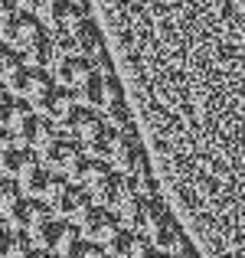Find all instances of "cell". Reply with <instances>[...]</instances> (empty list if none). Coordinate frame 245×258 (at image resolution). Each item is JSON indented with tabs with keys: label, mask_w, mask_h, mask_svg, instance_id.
Here are the masks:
<instances>
[{
	"label": "cell",
	"mask_w": 245,
	"mask_h": 258,
	"mask_svg": "<svg viewBox=\"0 0 245 258\" xmlns=\"http://www.w3.org/2000/svg\"><path fill=\"white\" fill-rule=\"evenodd\" d=\"M56 72L52 69H43V66H20L17 72H13L10 79H7V85H10L13 95H23V98H30L33 105H39V101L46 98V95L52 92V85H56Z\"/></svg>",
	"instance_id": "obj_1"
},
{
	"label": "cell",
	"mask_w": 245,
	"mask_h": 258,
	"mask_svg": "<svg viewBox=\"0 0 245 258\" xmlns=\"http://www.w3.org/2000/svg\"><path fill=\"white\" fill-rule=\"evenodd\" d=\"M43 33H46L43 17H39L36 10H26V7H23V10H17L4 26H0V39L10 43V46H17L20 52H26L39 36H43Z\"/></svg>",
	"instance_id": "obj_2"
},
{
	"label": "cell",
	"mask_w": 245,
	"mask_h": 258,
	"mask_svg": "<svg viewBox=\"0 0 245 258\" xmlns=\"http://www.w3.org/2000/svg\"><path fill=\"white\" fill-rule=\"evenodd\" d=\"M141 183L134 180L131 173H125V170H111L105 176V180L98 183V186L92 189L95 193V203H101V206H108V209H114V213L121 216V209L128 206V203L134 200V196H141Z\"/></svg>",
	"instance_id": "obj_3"
},
{
	"label": "cell",
	"mask_w": 245,
	"mask_h": 258,
	"mask_svg": "<svg viewBox=\"0 0 245 258\" xmlns=\"http://www.w3.org/2000/svg\"><path fill=\"white\" fill-rule=\"evenodd\" d=\"M49 206L56 209L59 216H66V219L79 222L82 216H85L88 209L95 206V193L85 186V183H76V180H69V176H66L63 189H59V193L52 196V203H49Z\"/></svg>",
	"instance_id": "obj_4"
},
{
	"label": "cell",
	"mask_w": 245,
	"mask_h": 258,
	"mask_svg": "<svg viewBox=\"0 0 245 258\" xmlns=\"http://www.w3.org/2000/svg\"><path fill=\"white\" fill-rule=\"evenodd\" d=\"M79 229H82V235H88V239H95V242H101V245H108V242H111L114 235L121 232V216L114 213V209H108V206H101V203H95V206L79 219Z\"/></svg>",
	"instance_id": "obj_5"
},
{
	"label": "cell",
	"mask_w": 245,
	"mask_h": 258,
	"mask_svg": "<svg viewBox=\"0 0 245 258\" xmlns=\"http://www.w3.org/2000/svg\"><path fill=\"white\" fill-rule=\"evenodd\" d=\"M63 134H66V131H63V124H59V121H52L49 114H39V111H36L17 134H13V138H17L20 144H26V147H33V151L43 154L46 147H49L56 138H63Z\"/></svg>",
	"instance_id": "obj_6"
},
{
	"label": "cell",
	"mask_w": 245,
	"mask_h": 258,
	"mask_svg": "<svg viewBox=\"0 0 245 258\" xmlns=\"http://www.w3.org/2000/svg\"><path fill=\"white\" fill-rule=\"evenodd\" d=\"M52 213H56V209H52L46 200L23 193L17 203H13V209L7 213V222H10L13 229H26V232H30L33 226H39V222H43L46 216H52Z\"/></svg>",
	"instance_id": "obj_7"
},
{
	"label": "cell",
	"mask_w": 245,
	"mask_h": 258,
	"mask_svg": "<svg viewBox=\"0 0 245 258\" xmlns=\"http://www.w3.org/2000/svg\"><path fill=\"white\" fill-rule=\"evenodd\" d=\"M59 124H63V131L69 134V138H76V141H82V144H85V141L92 138V134L98 131L105 121L98 118V108L85 105V101H76V105H72V111L66 114Z\"/></svg>",
	"instance_id": "obj_8"
},
{
	"label": "cell",
	"mask_w": 245,
	"mask_h": 258,
	"mask_svg": "<svg viewBox=\"0 0 245 258\" xmlns=\"http://www.w3.org/2000/svg\"><path fill=\"white\" fill-rule=\"evenodd\" d=\"M39 17H43V23L49 26V30H72L88 13H85V4H82V0H49V4L39 10Z\"/></svg>",
	"instance_id": "obj_9"
},
{
	"label": "cell",
	"mask_w": 245,
	"mask_h": 258,
	"mask_svg": "<svg viewBox=\"0 0 245 258\" xmlns=\"http://www.w3.org/2000/svg\"><path fill=\"white\" fill-rule=\"evenodd\" d=\"M52 72H56L59 82L79 88L88 76H92V72H98V66H95V59H92V56H85V52H76V49H72V52H66V56L59 59Z\"/></svg>",
	"instance_id": "obj_10"
},
{
	"label": "cell",
	"mask_w": 245,
	"mask_h": 258,
	"mask_svg": "<svg viewBox=\"0 0 245 258\" xmlns=\"http://www.w3.org/2000/svg\"><path fill=\"white\" fill-rule=\"evenodd\" d=\"M36 164H43V157H39V151H33V147L26 144H10L4 154H0V173L13 176V180H20V176H26Z\"/></svg>",
	"instance_id": "obj_11"
},
{
	"label": "cell",
	"mask_w": 245,
	"mask_h": 258,
	"mask_svg": "<svg viewBox=\"0 0 245 258\" xmlns=\"http://www.w3.org/2000/svg\"><path fill=\"white\" fill-rule=\"evenodd\" d=\"M108 173H111V160H108V157H98V154H82L76 164L69 167V173H66V176L76 180V183H85L88 189H95Z\"/></svg>",
	"instance_id": "obj_12"
},
{
	"label": "cell",
	"mask_w": 245,
	"mask_h": 258,
	"mask_svg": "<svg viewBox=\"0 0 245 258\" xmlns=\"http://www.w3.org/2000/svg\"><path fill=\"white\" fill-rule=\"evenodd\" d=\"M39 157H43V164H46V167H52L56 173H69V167L82 157V151H79L76 138L63 134V138H56L43 154H39Z\"/></svg>",
	"instance_id": "obj_13"
},
{
	"label": "cell",
	"mask_w": 245,
	"mask_h": 258,
	"mask_svg": "<svg viewBox=\"0 0 245 258\" xmlns=\"http://www.w3.org/2000/svg\"><path fill=\"white\" fill-rule=\"evenodd\" d=\"M69 222H72V219H66V216L52 213V216H46L39 226H33L30 235L36 239L39 252H59V242H63V235H66V229H69Z\"/></svg>",
	"instance_id": "obj_14"
},
{
	"label": "cell",
	"mask_w": 245,
	"mask_h": 258,
	"mask_svg": "<svg viewBox=\"0 0 245 258\" xmlns=\"http://www.w3.org/2000/svg\"><path fill=\"white\" fill-rule=\"evenodd\" d=\"M76 101H79V92H76V88L66 85V82H56V85H52V92L36 105V111L49 114L52 121H63L66 114L72 111V105H76Z\"/></svg>",
	"instance_id": "obj_15"
},
{
	"label": "cell",
	"mask_w": 245,
	"mask_h": 258,
	"mask_svg": "<svg viewBox=\"0 0 245 258\" xmlns=\"http://www.w3.org/2000/svg\"><path fill=\"white\" fill-rule=\"evenodd\" d=\"M69 36H72V49L76 52H85V56L101 52V33H98V23H95L92 17H82L69 30Z\"/></svg>",
	"instance_id": "obj_16"
},
{
	"label": "cell",
	"mask_w": 245,
	"mask_h": 258,
	"mask_svg": "<svg viewBox=\"0 0 245 258\" xmlns=\"http://www.w3.org/2000/svg\"><path fill=\"white\" fill-rule=\"evenodd\" d=\"M118 138H121V131H118V127H111V124H101L98 131H95L92 138L85 141V147H88V154H98V157H108V160H111V154H114V144H118Z\"/></svg>",
	"instance_id": "obj_17"
},
{
	"label": "cell",
	"mask_w": 245,
	"mask_h": 258,
	"mask_svg": "<svg viewBox=\"0 0 245 258\" xmlns=\"http://www.w3.org/2000/svg\"><path fill=\"white\" fill-rule=\"evenodd\" d=\"M23 196V186H20V180H13V176L0 173V216L7 219V213L13 209V203Z\"/></svg>",
	"instance_id": "obj_18"
},
{
	"label": "cell",
	"mask_w": 245,
	"mask_h": 258,
	"mask_svg": "<svg viewBox=\"0 0 245 258\" xmlns=\"http://www.w3.org/2000/svg\"><path fill=\"white\" fill-rule=\"evenodd\" d=\"M23 56H26V52H20L17 46L0 43V79H10L13 72L23 66Z\"/></svg>",
	"instance_id": "obj_19"
},
{
	"label": "cell",
	"mask_w": 245,
	"mask_h": 258,
	"mask_svg": "<svg viewBox=\"0 0 245 258\" xmlns=\"http://www.w3.org/2000/svg\"><path fill=\"white\" fill-rule=\"evenodd\" d=\"M17 10H20V0H0V26H4Z\"/></svg>",
	"instance_id": "obj_20"
},
{
	"label": "cell",
	"mask_w": 245,
	"mask_h": 258,
	"mask_svg": "<svg viewBox=\"0 0 245 258\" xmlns=\"http://www.w3.org/2000/svg\"><path fill=\"white\" fill-rule=\"evenodd\" d=\"M10 144H17V138H13V131H10V127H0V154H4V151H7Z\"/></svg>",
	"instance_id": "obj_21"
},
{
	"label": "cell",
	"mask_w": 245,
	"mask_h": 258,
	"mask_svg": "<svg viewBox=\"0 0 245 258\" xmlns=\"http://www.w3.org/2000/svg\"><path fill=\"white\" fill-rule=\"evenodd\" d=\"M46 4H49V0H20V7H26V10H36V13L43 10Z\"/></svg>",
	"instance_id": "obj_22"
},
{
	"label": "cell",
	"mask_w": 245,
	"mask_h": 258,
	"mask_svg": "<svg viewBox=\"0 0 245 258\" xmlns=\"http://www.w3.org/2000/svg\"><path fill=\"white\" fill-rule=\"evenodd\" d=\"M10 98V85H7V79H0V101Z\"/></svg>",
	"instance_id": "obj_23"
}]
</instances>
